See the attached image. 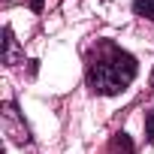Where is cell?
<instances>
[{
  "label": "cell",
  "mask_w": 154,
  "mask_h": 154,
  "mask_svg": "<svg viewBox=\"0 0 154 154\" xmlns=\"http://www.w3.org/2000/svg\"><path fill=\"white\" fill-rule=\"evenodd\" d=\"M136 72L139 66L130 51L118 48L112 39H100L88 60V85L100 97H115L136 79Z\"/></svg>",
  "instance_id": "cell-1"
},
{
  "label": "cell",
  "mask_w": 154,
  "mask_h": 154,
  "mask_svg": "<svg viewBox=\"0 0 154 154\" xmlns=\"http://www.w3.org/2000/svg\"><path fill=\"white\" fill-rule=\"evenodd\" d=\"M3 130H6V136L15 142V145H27L30 142V130H27V124H24V118L18 115V109H15V103H3Z\"/></svg>",
  "instance_id": "cell-2"
},
{
  "label": "cell",
  "mask_w": 154,
  "mask_h": 154,
  "mask_svg": "<svg viewBox=\"0 0 154 154\" xmlns=\"http://www.w3.org/2000/svg\"><path fill=\"white\" fill-rule=\"evenodd\" d=\"M3 63H6V66L24 63V51L18 48V39H15L12 27H3Z\"/></svg>",
  "instance_id": "cell-3"
},
{
  "label": "cell",
  "mask_w": 154,
  "mask_h": 154,
  "mask_svg": "<svg viewBox=\"0 0 154 154\" xmlns=\"http://www.w3.org/2000/svg\"><path fill=\"white\" fill-rule=\"evenodd\" d=\"M133 154V142H130V136L127 133H115V139H112V154Z\"/></svg>",
  "instance_id": "cell-4"
},
{
  "label": "cell",
  "mask_w": 154,
  "mask_h": 154,
  "mask_svg": "<svg viewBox=\"0 0 154 154\" xmlns=\"http://www.w3.org/2000/svg\"><path fill=\"white\" fill-rule=\"evenodd\" d=\"M133 12L148 18V21H154V0H133Z\"/></svg>",
  "instance_id": "cell-5"
},
{
  "label": "cell",
  "mask_w": 154,
  "mask_h": 154,
  "mask_svg": "<svg viewBox=\"0 0 154 154\" xmlns=\"http://www.w3.org/2000/svg\"><path fill=\"white\" fill-rule=\"evenodd\" d=\"M145 139H148V142H154V109H148V112H145Z\"/></svg>",
  "instance_id": "cell-6"
},
{
  "label": "cell",
  "mask_w": 154,
  "mask_h": 154,
  "mask_svg": "<svg viewBox=\"0 0 154 154\" xmlns=\"http://www.w3.org/2000/svg\"><path fill=\"white\" fill-rule=\"evenodd\" d=\"M30 6H33V9L39 12V9H42V0H30Z\"/></svg>",
  "instance_id": "cell-7"
},
{
  "label": "cell",
  "mask_w": 154,
  "mask_h": 154,
  "mask_svg": "<svg viewBox=\"0 0 154 154\" xmlns=\"http://www.w3.org/2000/svg\"><path fill=\"white\" fill-rule=\"evenodd\" d=\"M151 88H154V72H151Z\"/></svg>",
  "instance_id": "cell-8"
}]
</instances>
